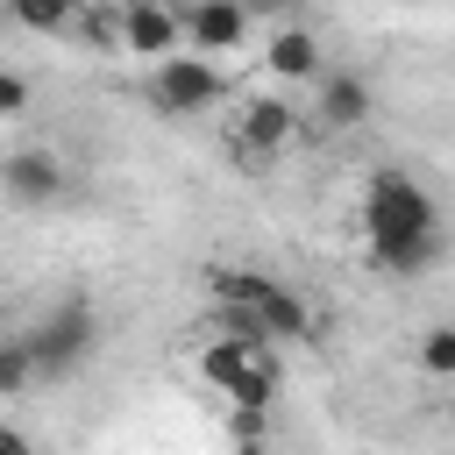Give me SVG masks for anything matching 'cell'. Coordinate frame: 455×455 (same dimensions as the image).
I'll return each instance as SVG.
<instances>
[{"instance_id":"ba28073f","label":"cell","mask_w":455,"mask_h":455,"mask_svg":"<svg viewBox=\"0 0 455 455\" xmlns=\"http://www.w3.org/2000/svg\"><path fill=\"white\" fill-rule=\"evenodd\" d=\"M377 114V92H370V78L363 71H320V100H313V121L320 128H363Z\"/></svg>"},{"instance_id":"30bf717a","label":"cell","mask_w":455,"mask_h":455,"mask_svg":"<svg viewBox=\"0 0 455 455\" xmlns=\"http://www.w3.org/2000/svg\"><path fill=\"white\" fill-rule=\"evenodd\" d=\"M249 313H256V327H263L270 348H277V341H313V313H306V299H299L291 284H270Z\"/></svg>"},{"instance_id":"9c48e42d","label":"cell","mask_w":455,"mask_h":455,"mask_svg":"<svg viewBox=\"0 0 455 455\" xmlns=\"http://www.w3.org/2000/svg\"><path fill=\"white\" fill-rule=\"evenodd\" d=\"M263 71L277 78V85H306V78H320V36L313 28H277L270 43H263Z\"/></svg>"},{"instance_id":"7c38bea8","label":"cell","mask_w":455,"mask_h":455,"mask_svg":"<svg viewBox=\"0 0 455 455\" xmlns=\"http://www.w3.org/2000/svg\"><path fill=\"white\" fill-rule=\"evenodd\" d=\"M270 284H277L270 270H242V263H228V270H213V277H206L213 306H256V299H263Z\"/></svg>"},{"instance_id":"5b68a950","label":"cell","mask_w":455,"mask_h":455,"mask_svg":"<svg viewBox=\"0 0 455 455\" xmlns=\"http://www.w3.org/2000/svg\"><path fill=\"white\" fill-rule=\"evenodd\" d=\"M114 43H121L128 57H142V64H156V57L185 50V14H178L171 0H128L121 21H114Z\"/></svg>"},{"instance_id":"5bb4252c","label":"cell","mask_w":455,"mask_h":455,"mask_svg":"<svg viewBox=\"0 0 455 455\" xmlns=\"http://www.w3.org/2000/svg\"><path fill=\"white\" fill-rule=\"evenodd\" d=\"M419 370L427 377H455V320H441V327L419 334Z\"/></svg>"},{"instance_id":"4fadbf2b","label":"cell","mask_w":455,"mask_h":455,"mask_svg":"<svg viewBox=\"0 0 455 455\" xmlns=\"http://www.w3.org/2000/svg\"><path fill=\"white\" fill-rule=\"evenodd\" d=\"M78 7H85V0H7V14H14L21 28H36V36H64V28L78 21Z\"/></svg>"},{"instance_id":"6da1fadb","label":"cell","mask_w":455,"mask_h":455,"mask_svg":"<svg viewBox=\"0 0 455 455\" xmlns=\"http://www.w3.org/2000/svg\"><path fill=\"white\" fill-rule=\"evenodd\" d=\"M363 242H370V263L391 270V277H412L441 256V206L419 178H405L398 164L370 171L363 185Z\"/></svg>"},{"instance_id":"277c9868","label":"cell","mask_w":455,"mask_h":455,"mask_svg":"<svg viewBox=\"0 0 455 455\" xmlns=\"http://www.w3.org/2000/svg\"><path fill=\"white\" fill-rule=\"evenodd\" d=\"M291 135H299V114L284 100H249L235 135H228V156L242 164V178H263V164H277L291 149Z\"/></svg>"},{"instance_id":"52a82bcc","label":"cell","mask_w":455,"mask_h":455,"mask_svg":"<svg viewBox=\"0 0 455 455\" xmlns=\"http://www.w3.org/2000/svg\"><path fill=\"white\" fill-rule=\"evenodd\" d=\"M249 36V0H192L185 7V50L199 57H235Z\"/></svg>"},{"instance_id":"7a4b0ae2","label":"cell","mask_w":455,"mask_h":455,"mask_svg":"<svg viewBox=\"0 0 455 455\" xmlns=\"http://www.w3.org/2000/svg\"><path fill=\"white\" fill-rule=\"evenodd\" d=\"M28 334V348H36V370H43V384H64V377H78L85 363H92V348H100V320H92V306L85 299H64V306H50L36 327H21Z\"/></svg>"},{"instance_id":"8fae6325","label":"cell","mask_w":455,"mask_h":455,"mask_svg":"<svg viewBox=\"0 0 455 455\" xmlns=\"http://www.w3.org/2000/svg\"><path fill=\"white\" fill-rule=\"evenodd\" d=\"M36 384H43V370H36L28 334H0V398H21V391H36Z\"/></svg>"},{"instance_id":"3957f363","label":"cell","mask_w":455,"mask_h":455,"mask_svg":"<svg viewBox=\"0 0 455 455\" xmlns=\"http://www.w3.org/2000/svg\"><path fill=\"white\" fill-rule=\"evenodd\" d=\"M220 100H228V78L213 71V57H199V50H171V57L149 64V107H156L164 121L213 114Z\"/></svg>"},{"instance_id":"2e32d148","label":"cell","mask_w":455,"mask_h":455,"mask_svg":"<svg viewBox=\"0 0 455 455\" xmlns=\"http://www.w3.org/2000/svg\"><path fill=\"white\" fill-rule=\"evenodd\" d=\"M0 455H28V434L21 427H0Z\"/></svg>"},{"instance_id":"e0dca14e","label":"cell","mask_w":455,"mask_h":455,"mask_svg":"<svg viewBox=\"0 0 455 455\" xmlns=\"http://www.w3.org/2000/svg\"><path fill=\"white\" fill-rule=\"evenodd\" d=\"M85 7H107V0H85Z\"/></svg>"},{"instance_id":"9a60e30c","label":"cell","mask_w":455,"mask_h":455,"mask_svg":"<svg viewBox=\"0 0 455 455\" xmlns=\"http://www.w3.org/2000/svg\"><path fill=\"white\" fill-rule=\"evenodd\" d=\"M14 114H28V78L0 71V121H14Z\"/></svg>"},{"instance_id":"8992f818","label":"cell","mask_w":455,"mask_h":455,"mask_svg":"<svg viewBox=\"0 0 455 455\" xmlns=\"http://www.w3.org/2000/svg\"><path fill=\"white\" fill-rule=\"evenodd\" d=\"M64 164H57V149H14V156H0V192L14 199V206H57L64 199Z\"/></svg>"}]
</instances>
